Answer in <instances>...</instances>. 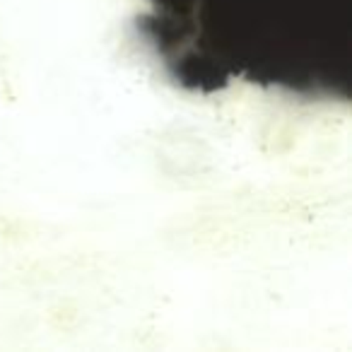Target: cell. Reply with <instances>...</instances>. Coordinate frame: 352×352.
I'll return each instance as SVG.
<instances>
[{
    "mask_svg": "<svg viewBox=\"0 0 352 352\" xmlns=\"http://www.w3.org/2000/svg\"><path fill=\"white\" fill-rule=\"evenodd\" d=\"M135 32L184 92L234 82L321 102L352 89V0H145Z\"/></svg>",
    "mask_w": 352,
    "mask_h": 352,
    "instance_id": "obj_1",
    "label": "cell"
}]
</instances>
